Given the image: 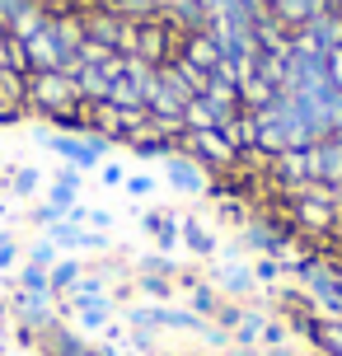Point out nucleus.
<instances>
[{"label": "nucleus", "mask_w": 342, "mask_h": 356, "mask_svg": "<svg viewBox=\"0 0 342 356\" xmlns=\"http://www.w3.org/2000/svg\"><path fill=\"white\" fill-rule=\"evenodd\" d=\"M282 216L291 220V230L300 239H328V234L342 230V211L333 202V188H324V183H309V188L286 193V211Z\"/></svg>", "instance_id": "1"}, {"label": "nucleus", "mask_w": 342, "mask_h": 356, "mask_svg": "<svg viewBox=\"0 0 342 356\" xmlns=\"http://www.w3.org/2000/svg\"><path fill=\"white\" fill-rule=\"evenodd\" d=\"M80 108V89H75L71 71H33L28 75V113H42V118H61V113H75Z\"/></svg>", "instance_id": "2"}, {"label": "nucleus", "mask_w": 342, "mask_h": 356, "mask_svg": "<svg viewBox=\"0 0 342 356\" xmlns=\"http://www.w3.org/2000/svg\"><path fill=\"white\" fill-rule=\"evenodd\" d=\"M183 155H193V160L206 169V174H230V169H239V150H234V141L220 131V127H206V131H188L183 136Z\"/></svg>", "instance_id": "3"}, {"label": "nucleus", "mask_w": 342, "mask_h": 356, "mask_svg": "<svg viewBox=\"0 0 342 356\" xmlns=\"http://www.w3.org/2000/svg\"><path fill=\"white\" fill-rule=\"evenodd\" d=\"M268 178L282 193L309 188V183H314V145H291V150L268 155Z\"/></svg>", "instance_id": "4"}, {"label": "nucleus", "mask_w": 342, "mask_h": 356, "mask_svg": "<svg viewBox=\"0 0 342 356\" xmlns=\"http://www.w3.org/2000/svg\"><path fill=\"white\" fill-rule=\"evenodd\" d=\"M24 42V56H28V75L33 71H66V52H61V42H56V33L42 24L38 33L19 38Z\"/></svg>", "instance_id": "5"}, {"label": "nucleus", "mask_w": 342, "mask_h": 356, "mask_svg": "<svg viewBox=\"0 0 342 356\" xmlns=\"http://www.w3.org/2000/svg\"><path fill=\"white\" fill-rule=\"evenodd\" d=\"M164 183L174 188V193H188V197H202V193H211V183H206V169H202L193 155H169L164 160Z\"/></svg>", "instance_id": "6"}, {"label": "nucleus", "mask_w": 342, "mask_h": 356, "mask_svg": "<svg viewBox=\"0 0 342 356\" xmlns=\"http://www.w3.org/2000/svg\"><path fill=\"white\" fill-rule=\"evenodd\" d=\"M179 56L188 61V66H197V71H216L220 61H225V52H220V42L211 29H193V33H183L179 38Z\"/></svg>", "instance_id": "7"}, {"label": "nucleus", "mask_w": 342, "mask_h": 356, "mask_svg": "<svg viewBox=\"0 0 342 356\" xmlns=\"http://www.w3.org/2000/svg\"><path fill=\"white\" fill-rule=\"evenodd\" d=\"M333 0H272L268 5V15L286 29V33H300V29H309L314 19L324 15Z\"/></svg>", "instance_id": "8"}, {"label": "nucleus", "mask_w": 342, "mask_h": 356, "mask_svg": "<svg viewBox=\"0 0 342 356\" xmlns=\"http://www.w3.org/2000/svg\"><path fill=\"white\" fill-rule=\"evenodd\" d=\"M28 113V75H19V71H0V127L5 122H19Z\"/></svg>", "instance_id": "9"}, {"label": "nucleus", "mask_w": 342, "mask_h": 356, "mask_svg": "<svg viewBox=\"0 0 342 356\" xmlns=\"http://www.w3.org/2000/svg\"><path fill=\"white\" fill-rule=\"evenodd\" d=\"M225 296V300H249L253 291H258V282H253V267L244 263H220L216 267V282H211Z\"/></svg>", "instance_id": "10"}, {"label": "nucleus", "mask_w": 342, "mask_h": 356, "mask_svg": "<svg viewBox=\"0 0 342 356\" xmlns=\"http://www.w3.org/2000/svg\"><path fill=\"white\" fill-rule=\"evenodd\" d=\"M295 38H305L309 47H319V52H333V47H342V10H333V5H328L324 15L314 19L309 29H300Z\"/></svg>", "instance_id": "11"}, {"label": "nucleus", "mask_w": 342, "mask_h": 356, "mask_svg": "<svg viewBox=\"0 0 342 356\" xmlns=\"http://www.w3.org/2000/svg\"><path fill=\"white\" fill-rule=\"evenodd\" d=\"M314 183H324V188H338L342 183V141L338 136L314 141Z\"/></svg>", "instance_id": "12"}, {"label": "nucleus", "mask_w": 342, "mask_h": 356, "mask_svg": "<svg viewBox=\"0 0 342 356\" xmlns=\"http://www.w3.org/2000/svg\"><path fill=\"white\" fill-rule=\"evenodd\" d=\"M277 94H282V85H272V80L258 71V66H253V71L239 80V104H244V113H263V108H268Z\"/></svg>", "instance_id": "13"}, {"label": "nucleus", "mask_w": 342, "mask_h": 356, "mask_svg": "<svg viewBox=\"0 0 342 356\" xmlns=\"http://www.w3.org/2000/svg\"><path fill=\"white\" fill-rule=\"evenodd\" d=\"M42 24H47V10H42L38 0H24L19 10L5 15V33H10V38H28V33H38Z\"/></svg>", "instance_id": "14"}, {"label": "nucleus", "mask_w": 342, "mask_h": 356, "mask_svg": "<svg viewBox=\"0 0 342 356\" xmlns=\"http://www.w3.org/2000/svg\"><path fill=\"white\" fill-rule=\"evenodd\" d=\"M141 230L160 244V249H174V244H183L179 239V216H169V211H145L141 216Z\"/></svg>", "instance_id": "15"}, {"label": "nucleus", "mask_w": 342, "mask_h": 356, "mask_svg": "<svg viewBox=\"0 0 342 356\" xmlns=\"http://www.w3.org/2000/svg\"><path fill=\"white\" fill-rule=\"evenodd\" d=\"M272 314H263V309H244V319H239V328L230 333L234 347H244V352H258L263 347V328H268Z\"/></svg>", "instance_id": "16"}, {"label": "nucleus", "mask_w": 342, "mask_h": 356, "mask_svg": "<svg viewBox=\"0 0 342 356\" xmlns=\"http://www.w3.org/2000/svg\"><path fill=\"white\" fill-rule=\"evenodd\" d=\"M225 305V296H220L211 282H197V286H188V309L193 314H202V319H216V309Z\"/></svg>", "instance_id": "17"}, {"label": "nucleus", "mask_w": 342, "mask_h": 356, "mask_svg": "<svg viewBox=\"0 0 342 356\" xmlns=\"http://www.w3.org/2000/svg\"><path fill=\"white\" fill-rule=\"evenodd\" d=\"M179 239L188 244V253H197V258H211V253H216V234L202 230L193 216H188V220H179Z\"/></svg>", "instance_id": "18"}, {"label": "nucleus", "mask_w": 342, "mask_h": 356, "mask_svg": "<svg viewBox=\"0 0 342 356\" xmlns=\"http://www.w3.org/2000/svg\"><path fill=\"white\" fill-rule=\"evenodd\" d=\"M15 291H28V296H52V277H47V267L24 263L15 272Z\"/></svg>", "instance_id": "19"}, {"label": "nucleus", "mask_w": 342, "mask_h": 356, "mask_svg": "<svg viewBox=\"0 0 342 356\" xmlns=\"http://www.w3.org/2000/svg\"><path fill=\"white\" fill-rule=\"evenodd\" d=\"M47 277H52V296L61 300V296H66V291H71V286L85 277V263H75V258H56Z\"/></svg>", "instance_id": "20"}, {"label": "nucleus", "mask_w": 342, "mask_h": 356, "mask_svg": "<svg viewBox=\"0 0 342 356\" xmlns=\"http://www.w3.org/2000/svg\"><path fill=\"white\" fill-rule=\"evenodd\" d=\"M136 291H141V296H150V300L155 305H164L169 300V296H174V277H160V272H136Z\"/></svg>", "instance_id": "21"}, {"label": "nucleus", "mask_w": 342, "mask_h": 356, "mask_svg": "<svg viewBox=\"0 0 342 356\" xmlns=\"http://www.w3.org/2000/svg\"><path fill=\"white\" fill-rule=\"evenodd\" d=\"M75 314V323L85 328V333H104L113 323V300H104V305H85V309H71Z\"/></svg>", "instance_id": "22"}, {"label": "nucleus", "mask_w": 342, "mask_h": 356, "mask_svg": "<svg viewBox=\"0 0 342 356\" xmlns=\"http://www.w3.org/2000/svg\"><path fill=\"white\" fill-rule=\"evenodd\" d=\"M5 183H10V193H15V197H38V183H42V174L24 164V169H10V178H5Z\"/></svg>", "instance_id": "23"}, {"label": "nucleus", "mask_w": 342, "mask_h": 356, "mask_svg": "<svg viewBox=\"0 0 342 356\" xmlns=\"http://www.w3.org/2000/svg\"><path fill=\"white\" fill-rule=\"evenodd\" d=\"M282 277H286L282 272V258H253V282H258V291L263 286H277Z\"/></svg>", "instance_id": "24"}, {"label": "nucleus", "mask_w": 342, "mask_h": 356, "mask_svg": "<svg viewBox=\"0 0 342 356\" xmlns=\"http://www.w3.org/2000/svg\"><path fill=\"white\" fill-rule=\"evenodd\" d=\"M56 258H61V249H56L52 239H47V234H42V239H38L33 249H28V263H38V267H47V272H52V263Z\"/></svg>", "instance_id": "25"}, {"label": "nucleus", "mask_w": 342, "mask_h": 356, "mask_svg": "<svg viewBox=\"0 0 342 356\" xmlns=\"http://www.w3.org/2000/svg\"><path fill=\"white\" fill-rule=\"evenodd\" d=\"M5 66H10V71H19V75H28V56H24V42H19V38H10V33H5Z\"/></svg>", "instance_id": "26"}, {"label": "nucleus", "mask_w": 342, "mask_h": 356, "mask_svg": "<svg viewBox=\"0 0 342 356\" xmlns=\"http://www.w3.org/2000/svg\"><path fill=\"white\" fill-rule=\"evenodd\" d=\"M136 272H160V277H179V267L169 263L164 253H145L141 263H136Z\"/></svg>", "instance_id": "27"}, {"label": "nucleus", "mask_w": 342, "mask_h": 356, "mask_svg": "<svg viewBox=\"0 0 342 356\" xmlns=\"http://www.w3.org/2000/svg\"><path fill=\"white\" fill-rule=\"evenodd\" d=\"M122 188H127L131 197H155V188H160V183H155V174H127Z\"/></svg>", "instance_id": "28"}, {"label": "nucleus", "mask_w": 342, "mask_h": 356, "mask_svg": "<svg viewBox=\"0 0 342 356\" xmlns=\"http://www.w3.org/2000/svg\"><path fill=\"white\" fill-rule=\"evenodd\" d=\"M56 220H66V211H61V207H52V202H38V207H33V225L52 230Z\"/></svg>", "instance_id": "29"}, {"label": "nucleus", "mask_w": 342, "mask_h": 356, "mask_svg": "<svg viewBox=\"0 0 342 356\" xmlns=\"http://www.w3.org/2000/svg\"><path fill=\"white\" fill-rule=\"evenodd\" d=\"M47 202H52V207H61V211H71L75 202H80V193H75V188H61V183H52V188H47Z\"/></svg>", "instance_id": "30"}, {"label": "nucleus", "mask_w": 342, "mask_h": 356, "mask_svg": "<svg viewBox=\"0 0 342 356\" xmlns=\"http://www.w3.org/2000/svg\"><path fill=\"white\" fill-rule=\"evenodd\" d=\"M286 333H291V323L268 319V328H263V347H286Z\"/></svg>", "instance_id": "31"}, {"label": "nucleus", "mask_w": 342, "mask_h": 356, "mask_svg": "<svg viewBox=\"0 0 342 356\" xmlns=\"http://www.w3.org/2000/svg\"><path fill=\"white\" fill-rule=\"evenodd\" d=\"M99 183H104V188H122L127 169H122V164H99Z\"/></svg>", "instance_id": "32"}, {"label": "nucleus", "mask_w": 342, "mask_h": 356, "mask_svg": "<svg viewBox=\"0 0 342 356\" xmlns=\"http://www.w3.org/2000/svg\"><path fill=\"white\" fill-rule=\"evenodd\" d=\"M52 183H61V188H75V193H80V183H85V174H80L75 164H61V169H56V178H52Z\"/></svg>", "instance_id": "33"}, {"label": "nucleus", "mask_w": 342, "mask_h": 356, "mask_svg": "<svg viewBox=\"0 0 342 356\" xmlns=\"http://www.w3.org/2000/svg\"><path fill=\"white\" fill-rule=\"evenodd\" d=\"M15 267H19V244H15V239H5V244H0V277L15 272Z\"/></svg>", "instance_id": "34"}, {"label": "nucleus", "mask_w": 342, "mask_h": 356, "mask_svg": "<svg viewBox=\"0 0 342 356\" xmlns=\"http://www.w3.org/2000/svg\"><path fill=\"white\" fill-rule=\"evenodd\" d=\"M328 80L342 89V47H333V52H328Z\"/></svg>", "instance_id": "35"}, {"label": "nucleus", "mask_w": 342, "mask_h": 356, "mask_svg": "<svg viewBox=\"0 0 342 356\" xmlns=\"http://www.w3.org/2000/svg\"><path fill=\"white\" fill-rule=\"evenodd\" d=\"M85 225H94V230H104V234H108L113 216H108V211H90V216H85Z\"/></svg>", "instance_id": "36"}, {"label": "nucleus", "mask_w": 342, "mask_h": 356, "mask_svg": "<svg viewBox=\"0 0 342 356\" xmlns=\"http://www.w3.org/2000/svg\"><path fill=\"white\" fill-rule=\"evenodd\" d=\"M47 15H56V10H75V0H38Z\"/></svg>", "instance_id": "37"}, {"label": "nucleus", "mask_w": 342, "mask_h": 356, "mask_svg": "<svg viewBox=\"0 0 342 356\" xmlns=\"http://www.w3.org/2000/svg\"><path fill=\"white\" fill-rule=\"evenodd\" d=\"M253 356H295V352H291V347H258Z\"/></svg>", "instance_id": "38"}, {"label": "nucleus", "mask_w": 342, "mask_h": 356, "mask_svg": "<svg viewBox=\"0 0 342 356\" xmlns=\"http://www.w3.org/2000/svg\"><path fill=\"white\" fill-rule=\"evenodd\" d=\"M0 319H10V300L5 296H0Z\"/></svg>", "instance_id": "39"}, {"label": "nucleus", "mask_w": 342, "mask_h": 356, "mask_svg": "<svg viewBox=\"0 0 342 356\" xmlns=\"http://www.w3.org/2000/svg\"><path fill=\"white\" fill-rule=\"evenodd\" d=\"M333 202H338V211H342V183H338V188H333Z\"/></svg>", "instance_id": "40"}, {"label": "nucleus", "mask_w": 342, "mask_h": 356, "mask_svg": "<svg viewBox=\"0 0 342 356\" xmlns=\"http://www.w3.org/2000/svg\"><path fill=\"white\" fill-rule=\"evenodd\" d=\"M0 71H5V33H0Z\"/></svg>", "instance_id": "41"}, {"label": "nucleus", "mask_w": 342, "mask_h": 356, "mask_svg": "<svg viewBox=\"0 0 342 356\" xmlns=\"http://www.w3.org/2000/svg\"><path fill=\"white\" fill-rule=\"evenodd\" d=\"M5 178H10V164H5V160H0V183H5Z\"/></svg>", "instance_id": "42"}, {"label": "nucleus", "mask_w": 342, "mask_h": 356, "mask_svg": "<svg viewBox=\"0 0 342 356\" xmlns=\"http://www.w3.org/2000/svg\"><path fill=\"white\" fill-rule=\"evenodd\" d=\"M333 10H342V0H333Z\"/></svg>", "instance_id": "43"}, {"label": "nucleus", "mask_w": 342, "mask_h": 356, "mask_svg": "<svg viewBox=\"0 0 342 356\" xmlns=\"http://www.w3.org/2000/svg\"><path fill=\"white\" fill-rule=\"evenodd\" d=\"M0 356H19V352H0Z\"/></svg>", "instance_id": "44"}, {"label": "nucleus", "mask_w": 342, "mask_h": 356, "mask_svg": "<svg viewBox=\"0 0 342 356\" xmlns=\"http://www.w3.org/2000/svg\"><path fill=\"white\" fill-rule=\"evenodd\" d=\"M5 239H10V234H0V244H5Z\"/></svg>", "instance_id": "45"}, {"label": "nucleus", "mask_w": 342, "mask_h": 356, "mask_svg": "<svg viewBox=\"0 0 342 356\" xmlns=\"http://www.w3.org/2000/svg\"><path fill=\"white\" fill-rule=\"evenodd\" d=\"M0 33H5V24H0Z\"/></svg>", "instance_id": "46"}, {"label": "nucleus", "mask_w": 342, "mask_h": 356, "mask_svg": "<svg viewBox=\"0 0 342 356\" xmlns=\"http://www.w3.org/2000/svg\"><path fill=\"white\" fill-rule=\"evenodd\" d=\"M268 5H272V0H268Z\"/></svg>", "instance_id": "47"}]
</instances>
